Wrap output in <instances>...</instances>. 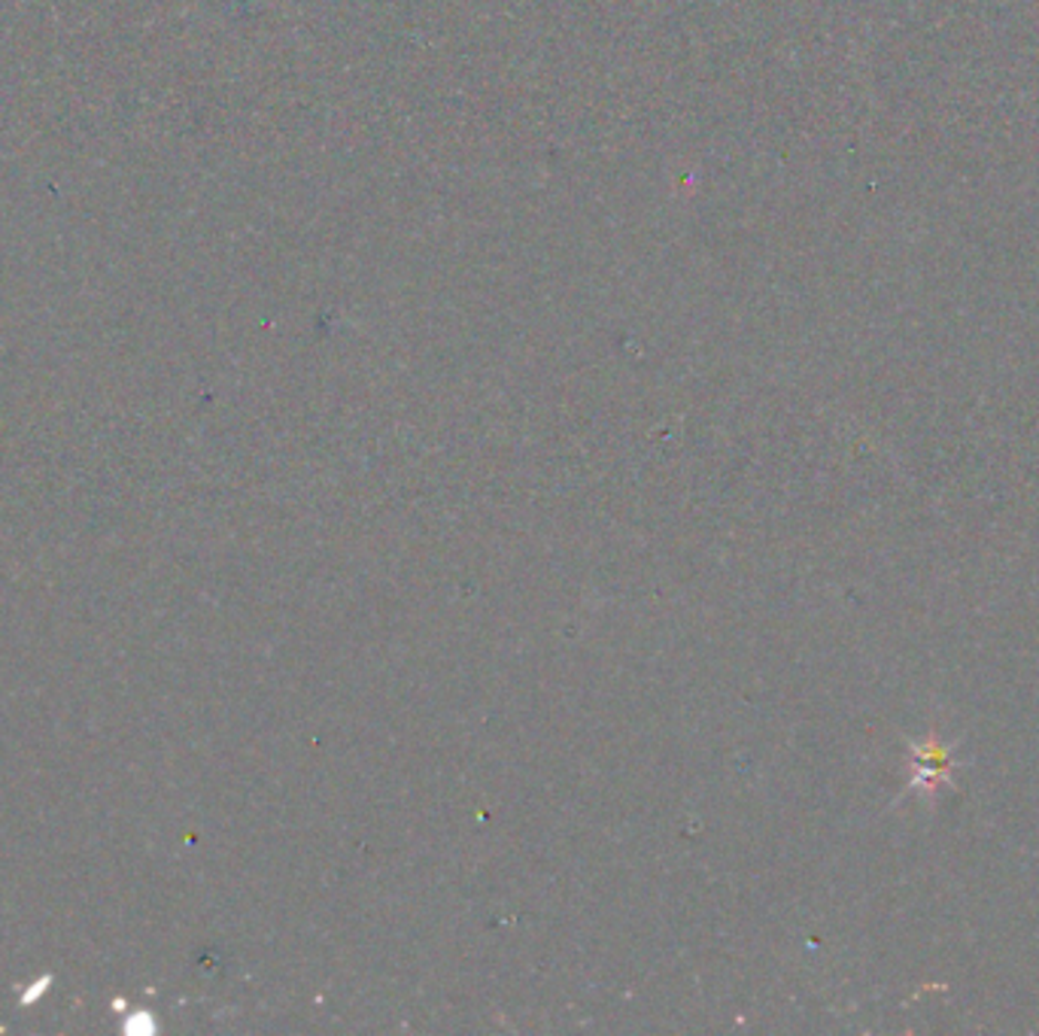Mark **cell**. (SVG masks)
Returning a JSON list of instances; mask_svg holds the SVG:
<instances>
[{"mask_svg": "<svg viewBox=\"0 0 1039 1036\" xmlns=\"http://www.w3.org/2000/svg\"><path fill=\"white\" fill-rule=\"evenodd\" d=\"M951 748L946 742H939V735L930 733L924 742L911 745V760L909 772L911 791H924L927 796H934L948 779H951Z\"/></svg>", "mask_w": 1039, "mask_h": 1036, "instance_id": "6da1fadb", "label": "cell"}]
</instances>
